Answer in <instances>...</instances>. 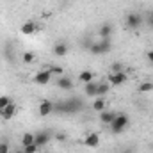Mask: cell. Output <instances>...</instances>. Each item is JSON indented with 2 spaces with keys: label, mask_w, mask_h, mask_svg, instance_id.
Wrapping results in <instances>:
<instances>
[{
  "label": "cell",
  "mask_w": 153,
  "mask_h": 153,
  "mask_svg": "<svg viewBox=\"0 0 153 153\" xmlns=\"http://www.w3.org/2000/svg\"><path fill=\"white\" fill-rule=\"evenodd\" d=\"M82 109H84L82 100H78V98H68V100H62V102L55 103L53 112H59V114H76Z\"/></svg>",
  "instance_id": "cell-1"
},
{
  "label": "cell",
  "mask_w": 153,
  "mask_h": 153,
  "mask_svg": "<svg viewBox=\"0 0 153 153\" xmlns=\"http://www.w3.org/2000/svg\"><path fill=\"white\" fill-rule=\"evenodd\" d=\"M128 125H130V117L126 114H117L114 117V121L109 125L111 126V132L114 134V135H119V134H123L126 128H128Z\"/></svg>",
  "instance_id": "cell-2"
},
{
  "label": "cell",
  "mask_w": 153,
  "mask_h": 153,
  "mask_svg": "<svg viewBox=\"0 0 153 153\" xmlns=\"http://www.w3.org/2000/svg\"><path fill=\"white\" fill-rule=\"evenodd\" d=\"M111 50H112L111 39H102L98 43H91V46H89V52L93 55H103V53H109Z\"/></svg>",
  "instance_id": "cell-3"
},
{
  "label": "cell",
  "mask_w": 153,
  "mask_h": 153,
  "mask_svg": "<svg viewBox=\"0 0 153 153\" xmlns=\"http://www.w3.org/2000/svg\"><path fill=\"white\" fill-rule=\"evenodd\" d=\"M125 23H126V27H128V29L137 30V29L144 23V18H143L139 13H128V14H126V18H125Z\"/></svg>",
  "instance_id": "cell-4"
},
{
  "label": "cell",
  "mask_w": 153,
  "mask_h": 153,
  "mask_svg": "<svg viewBox=\"0 0 153 153\" xmlns=\"http://www.w3.org/2000/svg\"><path fill=\"white\" fill-rule=\"evenodd\" d=\"M53 109H55V103L52 102V100H41L38 105V112L39 116H50L52 112H53Z\"/></svg>",
  "instance_id": "cell-5"
},
{
  "label": "cell",
  "mask_w": 153,
  "mask_h": 153,
  "mask_svg": "<svg viewBox=\"0 0 153 153\" xmlns=\"http://www.w3.org/2000/svg\"><path fill=\"white\" fill-rule=\"evenodd\" d=\"M38 30H39V27L34 20H27V22L20 27V32H22L23 36H34Z\"/></svg>",
  "instance_id": "cell-6"
},
{
  "label": "cell",
  "mask_w": 153,
  "mask_h": 153,
  "mask_svg": "<svg viewBox=\"0 0 153 153\" xmlns=\"http://www.w3.org/2000/svg\"><path fill=\"white\" fill-rule=\"evenodd\" d=\"M50 139H52V135H50V132H46V130H41V132H36V134H34V143H36L38 148L46 146V144L50 143Z\"/></svg>",
  "instance_id": "cell-7"
},
{
  "label": "cell",
  "mask_w": 153,
  "mask_h": 153,
  "mask_svg": "<svg viewBox=\"0 0 153 153\" xmlns=\"http://www.w3.org/2000/svg\"><path fill=\"white\" fill-rule=\"evenodd\" d=\"M52 73H50V70L48 68H45V70H41V71H38L36 75H34V82L38 84V85H46L50 80H52Z\"/></svg>",
  "instance_id": "cell-8"
},
{
  "label": "cell",
  "mask_w": 153,
  "mask_h": 153,
  "mask_svg": "<svg viewBox=\"0 0 153 153\" xmlns=\"http://www.w3.org/2000/svg\"><path fill=\"white\" fill-rule=\"evenodd\" d=\"M128 80V73L126 71H117V73H111L109 75V84L111 85H123Z\"/></svg>",
  "instance_id": "cell-9"
},
{
  "label": "cell",
  "mask_w": 153,
  "mask_h": 153,
  "mask_svg": "<svg viewBox=\"0 0 153 153\" xmlns=\"http://www.w3.org/2000/svg\"><path fill=\"white\" fill-rule=\"evenodd\" d=\"M84 144H85L87 148H98V146H100V135H98L96 132H89V134H85V137H84Z\"/></svg>",
  "instance_id": "cell-10"
},
{
  "label": "cell",
  "mask_w": 153,
  "mask_h": 153,
  "mask_svg": "<svg viewBox=\"0 0 153 153\" xmlns=\"http://www.w3.org/2000/svg\"><path fill=\"white\" fill-rule=\"evenodd\" d=\"M14 114H16V103H14V102H11L5 109H2V111H0V117H2L4 121L13 119V117H14Z\"/></svg>",
  "instance_id": "cell-11"
},
{
  "label": "cell",
  "mask_w": 153,
  "mask_h": 153,
  "mask_svg": "<svg viewBox=\"0 0 153 153\" xmlns=\"http://www.w3.org/2000/svg\"><path fill=\"white\" fill-rule=\"evenodd\" d=\"M57 87L62 89V91H71V89H73V82H71L70 76L61 75L59 78H57Z\"/></svg>",
  "instance_id": "cell-12"
},
{
  "label": "cell",
  "mask_w": 153,
  "mask_h": 153,
  "mask_svg": "<svg viewBox=\"0 0 153 153\" xmlns=\"http://www.w3.org/2000/svg\"><path fill=\"white\" fill-rule=\"evenodd\" d=\"M91 109L96 111V112H103V111L107 109V100H105V96H96V100L93 102Z\"/></svg>",
  "instance_id": "cell-13"
},
{
  "label": "cell",
  "mask_w": 153,
  "mask_h": 153,
  "mask_svg": "<svg viewBox=\"0 0 153 153\" xmlns=\"http://www.w3.org/2000/svg\"><path fill=\"white\" fill-rule=\"evenodd\" d=\"M112 32H114V27H112L111 23H103V25L100 27V30H98V36L102 39H111Z\"/></svg>",
  "instance_id": "cell-14"
},
{
  "label": "cell",
  "mask_w": 153,
  "mask_h": 153,
  "mask_svg": "<svg viewBox=\"0 0 153 153\" xmlns=\"http://www.w3.org/2000/svg\"><path fill=\"white\" fill-rule=\"evenodd\" d=\"M52 52H53L55 57H64V55L68 53V45H66V43H55Z\"/></svg>",
  "instance_id": "cell-15"
},
{
  "label": "cell",
  "mask_w": 153,
  "mask_h": 153,
  "mask_svg": "<svg viewBox=\"0 0 153 153\" xmlns=\"http://www.w3.org/2000/svg\"><path fill=\"white\" fill-rule=\"evenodd\" d=\"M116 116L117 114H116L114 111H107V109H105L103 112H100V121H102L103 125H111V123L114 121Z\"/></svg>",
  "instance_id": "cell-16"
},
{
  "label": "cell",
  "mask_w": 153,
  "mask_h": 153,
  "mask_svg": "<svg viewBox=\"0 0 153 153\" xmlns=\"http://www.w3.org/2000/svg\"><path fill=\"white\" fill-rule=\"evenodd\" d=\"M93 78H94V73H93L91 70H84V71H80V73H78V80H80V82H84V84L93 82Z\"/></svg>",
  "instance_id": "cell-17"
},
{
  "label": "cell",
  "mask_w": 153,
  "mask_h": 153,
  "mask_svg": "<svg viewBox=\"0 0 153 153\" xmlns=\"http://www.w3.org/2000/svg\"><path fill=\"white\" fill-rule=\"evenodd\" d=\"M96 89H98V84H96V82H89V84L84 85L85 96H94V98H96Z\"/></svg>",
  "instance_id": "cell-18"
},
{
  "label": "cell",
  "mask_w": 153,
  "mask_h": 153,
  "mask_svg": "<svg viewBox=\"0 0 153 153\" xmlns=\"http://www.w3.org/2000/svg\"><path fill=\"white\" fill-rule=\"evenodd\" d=\"M22 148L23 146H29V144H34V134L32 132H25L23 135H22Z\"/></svg>",
  "instance_id": "cell-19"
},
{
  "label": "cell",
  "mask_w": 153,
  "mask_h": 153,
  "mask_svg": "<svg viewBox=\"0 0 153 153\" xmlns=\"http://www.w3.org/2000/svg\"><path fill=\"white\" fill-rule=\"evenodd\" d=\"M109 89H111V84H105V82L98 84V89H96V96H105V94L109 93Z\"/></svg>",
  "instance_id": "cell-20"
},
{
  "label": "cell",
  "mask_w": 153,
  "mask_h": 153,
  "mask_svg": "<svg viewBox=\"0 0 153 153\" xmlns=\"http://www.w3.org/2000/svg\"><path fill=\"white\" fill-rule=\"evenodd\" d=\"M137 91H139V93H150V91H153V82H143V84L137 87Z\"/></svg>",
  "instance_id": "cell-21"
},
{
  "label": "cell",
  "mask_w": 153,
  "mask_h": 153,
  "mask_svg": "<svg viewBox=\"0 0 153 153\" xmlns=\"http://www.w3.org/2000/svg\"><path fill=\"white\" fill-rule=\"evenodd\" d=\"M22 61H23L25 64H32V62L36 61V57H34V53H32V52H25V53L22 55Z\"/></svg>",
  "instance_id": "cell-22"
},
{
  "label": "cell",
  "mask_w": 153,
  "mask_h": 153,
  "mask_svg": "<svg viewBox=\"0 0 153 153\" xmlns=\"http://www.w3.org/2000/svg\"><path fill=\"white\" fill-rule=\"evenodd\" d=\"M11 102H13V100H11V96H7V94H2V96H0V111H2V109H5V107L11 103Z\"/></svg>",
  "instance_id": "cell-23"
},
{
  "label": "cell",
  "mask_w": 153,
  "mask_h": 153,
  "mask_svg": "<svg viewBox=\"0 0 153 153\" xmlns=\"http://www.w3.org/2000/svg\"><path fill=\"white\" fill-rule=\"evenodd\" d=\"M48 70H50V73H52L53 76L64 75V71H62V68H61V66H48Z\"/></svg>",
  "instance_id": "cell-24"
},
{
  "label": "cell",
  "mask_w": 153,
  "mask_h": 153,
  "mask_svg": "<svg viewBox=\"0 0 153 153\" xmlns=\"http://www.w3.org/2000/svg\"><path fill=\"white\" fill-rule=\"evenodd\" d=\"M38 146H36V143L34 144H29V146H23V152L25 153H38Z\"/></svg>",
  "instance_id": "cell-25"
},
{
  "label": "cell",
  "mask_w": 153,
  "mask_h": 153,
  "mask_svg": "<svg viewBox=\"0 0 153 153\" xmlns=\"http://www.w3.org/2000/svg\"><path fill=\"white\" fill-rule=\"evenodd\" d=\"M111 71H112V73H117V71H125V70H123V62H114V64L111 66Z\"/></svg>",
  "instance_id": "cell-26"
},
{
  "label": "cell",
  "mask_w": 153,
  "mask_h": 153,
  "mask_svg": "<svg viewBox=\"0 0 153 153\" xmlns=\"http://www.w3.org/2000/svg\"><path fill=\"white\" fill-rule=\"evenodd\" d=\"M0 153H9V143L0 141Z\"/></svg>",
  "instance_id": "cell-27"
},
{
  "label": "cell",
  "mask_w": 153,
  "mask_h": 153,
  "mask_svg": "<svg viewBox=\"0 0 153 153\" xmlns=\"http://www.w3.org/2000/svg\"><path fill=\"white\" fill-rule=\"evenodd\" d=\"M144 22H148V25L153 29V11H152V13H148V16H146V20H144Z\"/></svg>",
  "instance_id": "cell-28"
},
{
  "label": "cell",
  "mask_w": 153,
  "mask_h": 153,
  "mask_svg": "<svg viewBox=\"0 0 153 153\" xmlns=\"http://www.w3.org/2000/svg\"><path fill=\"white\" fill-rule=\"evenodd\" d=\"M146 59H148V61H150V62L153 64V48L150 50V52H148V53H146Z\"/></svg>",
  "instance_id": "cell-29"
},
{
  "label": "cell",
  "mask_w": 153,
  "mask_h": 153,
  "mask_svg": "<svg viewBox=\"0 0 153 153\" xmlns=\"http://www.w3.org/2000/svg\"><path fill=\"white\" fill-rule=\"evenodd\" d=\"M123 153H135V152H134L132 148H126V150H125V152H123Z\"/></svg>",
  "instance_id": "cell-30"
},
{
  "label": "cell",
  "mask_w": 153,
  "mask_h": 153,
  "mask_svg": "<svg viewBox=\"0 0 153 153\" xmlns=\"http://www.w3.org/2000/svg\"><path fill=\"white\" fill-rule=\"evenodd\" d=\"M14 153H25V152H23V148H22V150H16Z\"/></svg>",
  "instance_id": "cell-31"
},
{
  "label": "cell",
  "mask_w": 153,
  "mask_h": 153,
  "mask_svg": "<svg viewBox=\"0 0 153 153\" xmlns=\"http://www.w3.org/2000/svg\"><path fill=\"white\" fill-rule=\"evenodd\" d=\"M152 123H153V117H152Z\"/></svg>",
  "instance_id": "cell-32"
}]
</instances>
